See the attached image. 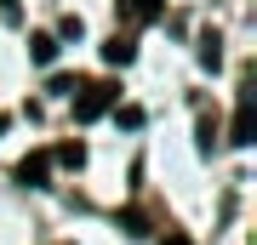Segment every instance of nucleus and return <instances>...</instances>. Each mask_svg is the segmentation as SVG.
<instances>
[{"instance_id": "7", "label": "nucleus", "mask_w": 257, "mask_h": 245, "mask_svg": "<svg viewBox=\"0 0 257 245\" xmlns=\"http://www.w3.org/2000/svg\"><path fill=\"white\" fill-rule=\"evenodd\" d=\"M200 63H206V69L223 63V40H217V35H200Z\"/></svg>"}, {"instance_id": "8", "label": "nucleus", "mask_w": 257, "mask_h": 245, "mask_svg": "<svg viewBox=\"0 0 257 245\" xmlns=\"http://www.w3.org/2000/svg\"><path fill=\"white\" fill-rule=\"evenodd\" d=\"M57 35H63V40H80L86 23H80V18H63V23H57Z\"/></svg>"}, {"instance_id": "5", "label": "nucleus", "mask_w": 257, "mask_h": 245, "mask_svg": "<svg viewBox=\"0 0 257 245\" xmlns=\"http://www.w3.org/2000/svg\"><path fill=\"white\" fill-rule=\"evenodd\" d=\"M132 57H138V46H132L126 35H114L109 46H103V63H114V69H126V63H132Z\"/></svg>"}, {"instance_id": "4", "label": "nucleus", "mask_w": 257, "mask_h": 245, "mask_svg": "<svg viewBox=\"0 0 257 245\" xmlns=\"http://www.w3.org/2000/svg\"><path fill=\"white\" fill-rule=\"evenodd\" d=\"M114 6H120L126 23H155L160 12H166V0H114Z\"/></svg>"}, {"instance_id": "6", "label": "nucleus", "mask_w": 257, "mask_h": 245, "mask_svg": "<svg viewBox=\"0 0 257 245\" xmlns=\"http://www.w3.org/2000/svg\"><path fill=\"white\" fill-rule=\"evenodd\" d=\"M29 57H35V63H52V57H57V35H46V29L29 35Z\"/></svg>"}, {"instance_id": "2", "label": "nucleus", "mask_w": 257, "mask_h": 245, "mask_svg": "<svg viewBox=\"0 0 257 245\" xmlns=\"http://www.w3.org/2000/svg\"><path fill=\"white\" fill-rule=\"evenodd\" d=\"M46 177H52V154H46V148H35V154L18 160V182H23V188H46Z\"/></svg>"}, {"instance_id": "11", "label": "nucleus", "mask_w": 257, "mask_h": 245, "mask_svg": "<svg viewBox=\"0 0 257 245\" xmlns=\"http://www.w3.org/2000/svg\"><path fill=\"white\" fill-rule=\"evenodd\" d=\"M0 131H6V114H0Z\"/></svg>"}, {"instance_id": "1", "label": "nucleus", "mask_w": 257, "mask_h": 245, "mask_svg": "<svg viewBox=\"0 0 257 245\" xmlns=\"http://www.w3.org/2000/svg\"><path fill=\"white\" fill-rule=\"evenodd\" d=\"M114 97H120V91H114V86H103V80L80 86V91H74V120H80V126H92V120H103V114L114 109Z\"/></svg>"}, {"instance_id": "10", "label": "nucleus", "mask_w": 257, "mask_h": 245, "mask_svg": "<svg viewBox=\"0 0 257 245\" xmlns=\"http://www.w3.org/2000/svg\"><path fill=\"white\" fill-rule=\"evenodd\" d=\"M160 245H194V239H189V234H166Z\"/></svg>"}, {"instance_id": "3", "label": "nucleus", "mask_w": 257, "mask_h": 245, "mask_svg": "<svg viewBox=\"0 0 257 245\" xmlns=\"http://www.w3.org/2000/svg\"><path fill=\"white\" fill-rule=\"evenodd\" d=\"M251 137H257V109H251V91H246V97H240V109H234V131H229V143L246 148Z\"/></svg>"}, {"instance_id": "9", "label": "nucleus", "mask_w": 257, "mask_h": 245, "mask_svg": "<svg viewBox=\"0 0 257 245\" xmlns=\"http://www.w3.org/2000/svg\"><path fill=\"white\" fill-rule=\"evenodd\" d=\"M57 160H63V165H86V148L69 143V148H57Z\"/></svg>"}]
</instances>
